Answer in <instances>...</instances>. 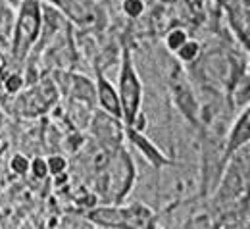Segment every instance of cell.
<instances>
[{
    "instance_id": "6da1fadb",
    "label": "cell",
    "mask_w": 250,
    "mask_h": 229,
    "mask_svg": "<svg viewBox=\"0 0 250 229\" xmlns=\"http://www.w3.org/2000/svg\"><path fill=\"white\" fill-rule=\"evenodd\" d=\"M39 23H41V18H39L37 0H27L25 8L21 12L20 23H18V35H16V56L18 58H21L27 52L31 41L37 37Z\"/></svg>"
},
{
    "instance_id": "52a82bcc",
    "label": "cell",
    "mask_w": 250,
    "mask_h": 229,
    "mask_svg": "<svg viewBox=\"0 0 250 229\" xmlns=\"http://www.w3.org/2000/svg\"><path fill=\"white\" fill-rule=\"evenodd\" d=\"M124 8L129 16H139V14L143 12V4H141V0H125Z\"/></svg>"
},
{
    "instance_id": "7a4b0ae2",
    "label": "cell",
    "mask_w": 250,
    "mask_h": 229,
    "mask_svg": "<svg viewBox=\"0 0 250 229\" xmlns=\"http://www.w3.org/2000/svg\"><path fill=\"white\" fill-rule=\"evenodd\" d=\"M122 98H124V108H125L127 122L133 124L135 110H137V104H139V83L135 79V73H133L129 62H125L124 73H122Z\"/></svg>"
},
{
    "instance_id": "8992f818",
    "label": "cell",
    "mask_w": 250,
    "mask_h": 229,
    "mask_svg": "<svg viewBox=\"0 0 250 229\" xmlns=\"http://www.w3.org/2000/svg\"><path fill=\"white\" fill-rule=\"evenodd\" d=\"M185 42V33L183 31H173L169 37H167V44H169V48H179L181 44Z\"/></svg>"
},
{
    "instance_id": "9c48e42d",
    "label": "cell",
    "mask_w": 250,
    "mask_h": 229,
    "mask_svg": "<svg viewBox=\"0 0 250 229\" xmlns=\"http://www.w3.org/2000/svg\"><path fill=\"white\" fill-rule=\"evenodd\" d=\"M63 167H65V160H63V158H60V156L50 158V162H48V169H50L52 173H62Z\"/></svg>"
},
{
    "instance_id": "ba28073f",
    "label": "cell",
    "mask_w": 250,
    "mask_h": 229,
    "mask_svg": "<svg viewBox=\"0 0 250 229\" xmlns=\"http://www.w3.org/2000/svg\"><path fill=\"white\" fill-rule=\"evenodd\" d=\"M27 167H29V164H27V160L23 158V156H14L12 158V169H16L18 173H25L27 171Z\"/></svg>"
},
{
    "instance_id": "3957f363",
    "label": "cell",
    "mask_w": 250,
    "mask_h": 229,
    "mask_svg": "<svg viewBox=\"0 0 250 229\" xmlns=\"http://www.w3.org/2000/svg\"><path fill=\"white\" fill-rule=\"evenodd\" d=\"M100 100L104 104L106 110H110L112 114H120V102H118V97L114 93V89L102 79L100 81Z\"/></svg>"
},
{
    "instance_id": "4fadbf2b",
    "label": "cell",
    "mask_w": 250,
    "mask_h": 229,
    "mask_svg": "<svg viewBox=\"0 0 250 229\" xmlns=\"http://www.w3.org/2000/svg\"><path fill=\"white\" fill-rule=\"evenodd\" d=\"M164 2H175V0H164Z\"/></svg>"
},
{
    "instance_id": "5b68a950",
    "label": "cell",
    "mask_w": 250,
    "mask_h": 229,
    "mask_svg": "<svg viewBox=\"0 0 250 229\" xmlns=\"http://www.w3.org/2000/svg\"><path fill=\"white\" fill-rule=\"evenodd\" d=\"M196 52H198V44H196V42L181 44V48H179V56H181L183 60H192V58L196 56Z\"/></svg>"
},
{
    "instance_id": "8fae6325",
    "label": "cell",
    "mask_w": 250,
    "mask_h": 229,
    "mask_svg": "<svg viewBox=\"0 0 250 229\" xmlns=\"http://www.w3.org/2000/svg\"><path fill=\"white\" fill-rule=\"evenodd\" d=\"M33 169H35V175H37V177H44V175H46L48 166H46V162H42L41 158H37L35 164H33Z\"/></svg>"
},
{
    "instance_id": "7c38bea8",
    "label": "cell",
    "mask_w": 250,
    "mask_h": 229,
    "mask_svg": "<svg viewBox=\"0 0 250 229\" xmlns=\"http://www.w3.org/2000/svg\"><path fill=\"white\" fill-rule=\"evenodd\" d=\"M4 67V60H2V56H0V69Z\"/></svg>"
},
{
    "instance_id": "277c9868",
    "label": "cell",
    "mask_w": 250,
    "mask_h": 229,
    "mask_svg": "<svg viewBox=\"0 0 250 229\" xmlns=\"http://www.w3.org/2000/svg\"><path fill=\"white\" fill-rule=\"evenodd\" d=\"M247 137H249V114L245 116V120H241V124H239L237 131L233 133V141H231L229 148L239 146L241 143H245V141H247Z\"/></svg>"
},
{
    "instance_id": "30bf717a",
    "label": "cell",
    "mask_w": 250,
    "mask_h": 229,
    "mask_svg": "<svg viewBox=\"0 0 250 229\" xmlns=\"http://www.w3.org/2000/svg\"><path fill=\"white\" fill-rule=\"evenodd\" d=\"M20 87H21V77H20V75H12V77L6 81V89H8L10 93L20 91Z\"/></svg>"
}]
</instances>
